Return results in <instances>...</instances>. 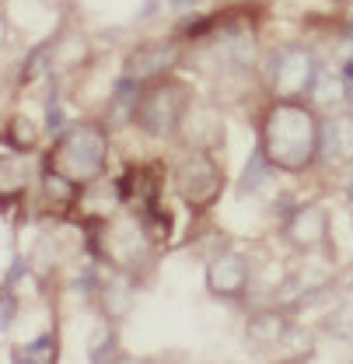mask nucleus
I'll list each match as a JSON object with an SVG mask.
<instances>
[{
	"mask_svg": "<svg viewBox=\"0 0 353 364\" xmlns=\"http://www.w3.org/2000/svg\"><path fill=\"white\" fill-rule=\"evenodd\" d=\"M256 147L273 172H308L322 158V119L315 105L305 102H273L259 119Z\"/></svg>",
	"mask_w": 353,
	"mask_h": 364,
	"instance_id": "f257e3e1",
	"label": "nucleus"
},
{
	"mask_svg": "<svg viewBox=\"0 0 353 364\" xmlns=\"http://www.w3.org/2000/svg\"><path fill=\"white\" fill-rule=\"evenodd\" d=\"M109 161V136L98 123H74L56 136L53 151H49V168H56L60 176L74 182V186H88L105 172Z\"/></svg>",
	"mask_w": 353,
	"mask_h": 364,
	"instance_id": "f03ea898",
	"label": "nucleus"
},
{
	"mask_svg": "<svg viewBox=\"0 0 353 364\" xmlns=\"http://www.w3.org/2000/svg\"><path fill=\"white\" fill-rule=\"evenodd\" d=\"M185 112H189V88L172 81V77H165V81H154V85L140 88L133 123L147 136L165 140V136H175L182 130Z\"/></svg>",
	"mask_w": 353,
	"mask_h": 364,
	"instance_id": "7ed1b4c3",
	"label": "nucleus"
},
{
	"mask_svg": "<svg viewBox=\"0 0 353 364\" xmlns=\"http://www.w3.org/2000/svg\"><path fill=\"white\" fill-rule=\"evenodd\" d=\"M318 70L322 63L308 46H283L266 63V85L276 102H301L305 95H311Z\"/></svg>",
	"mask_w": 353,
	"mask_h": 364,
	"instance_id": "20e7f679",
	"label": "nucleus"
},
{
	"mask_svg": "<svg viewBox=\"0 0 353 364\" xmlns=\"http://www.w3.org/2000/svg\"><path fill=\"white\" fill-rule=\"evenodd\" d=\"M175 189L178 196L189 207H196V210L217 203V196L224 193V168L221 161L214 158V151L189 147L182 154V161L175 165Z\"/></svg>",
	"mask_w": 353,
	"mask_h": 364,
	"instance_id": "39448f33",
	"label": "nucleus"
},
{
	"mask_svg": "<svg viewBox=\"0 0 353 364\" xmlns=\"http://www.w3.org/2000/svg\"><path fill=\"white\" fill-rule=\"evenodd\" d=\"M182 60V43L178 39H154V43H140L126 56L123 63V77L136 81L140 88L143 85H154V81H165Z\"/></svg>",
	"mask_w": 353,
	"mask_h": 364,
	"instance_id": "423d86ee",
	"label": "nucleus"
},
{
	"mask_svg": "<svg viewBox=\"0 0 353 364\" xmlns=\"http://www.w3.org/2000/svg\"><path fill=\"white\" fill-rule=\"evenodd\" d=\"M249 259L234 249H224L207 263V287L217 298H241L249 291Z\"/></svg>",
	"mask_w": 353,
	"mask_h": 364,
	"instance_id": "0eeeda50",
	"label": "nucleus"
},
{
	"mask_svg": "<svg viewBox=\"0 0 353 364\" xmlns=\"http://www.w3.org/2000/svg\"><path fill=\"white\" fill-rule=\"evenodd\" d=\"M283 235L294 249H318L329 238V210L322 203H301L283 218Z\"/></svg>",
	"mask_w": 353,
	"mask_h": 364,
	"instance_id": "6e6552de",
	"label": "nucleus"
},
{
	"mask_svg": "<svg viewBox=\"0 0 353 364\" xmlns=\"http://www.w3.org/2000/svg\"><path fill=\"white\" fill-rule=\"evenodd\" d=\"M322 158L325 161H353V109L322 119Z\"/></svg>",
	"mask_w": 353,
	"mask_h": 364,
	"instance_id": "1a4fd4ad",
	"label": "nucleus"
},
{
	"mask_svg": "<svg viewBox=\"0 0 353 364\" xmlns=\"http://www.w3.org/2000/svg\"><path fill=\"white\" fill-rule=\"evenodd\" d=\"M249 336H252L259 347H266V350H280V347H287V340H294L298 333H294V326L280 316V312H263V316H256L249 322Z\"/></svg>",
	"mask_w": 353,
	"mask_h": 364,
	"instance_id": "9d476101",
	"label": "nucleus"
},
{
	"mask_svg": "<svg viewBox=\"0 0 353 364\" xmlns=\"http://www.w3.org/2000/svg\"><path fill=\"white\" fill-rule=\"evenodd\" d=\"M28 158H14V154H0V207H11L25 196L28 189Z\"/></svg>",
	"mask_w": 353,
	"mask_h": 364,
	"instance_id": "9b49d317",
	"label": "nucleus"
},
{
	"mask_svg": "<svg viewBox=\"0 0 353 364\" xmlns=\"http://www.w3.org/2000/svg\"><path fill=\"white\" fill-rule=\"evenodd\" d=\"M308 98L315 102V109H336L340 102L350 98V81H347V74H343V70H332V67H322L318 77H315V85H311Z\"/></svg>",
	"mask_w": 353,
	"mask_h": 364,
	"instance_id": "f8f14e48",
	"label": "nucleus"
},
{
	"mask_svg": "<svg viewBox=\"0 0 353 364\" xmlns=\"http://www.w3.org/2000/svg\"><path fill=\"white\" fill-rule=\"evenodd\" d=\"M325 333L336 336V340L353 343V291H347V294L340 298V305L325 316Z\"/></svg>",
	"mask_w": 353,
	"mask_h": 364,
	"instance_id": "ddd939ff",
	"label": "nucleus"
},
{
	"mask_svg": "<svg viewBox=\"0 0 353 364\" xmlns=\"http://www.w3.org/2000/svg\"><path fill=\"white\" fill-rule=\"evenodd\" d=\"M43 193H45V200H49V203H60V207H63V203H70V200H74L77 186L67 179V176H60L56 168H49V165H45V172H43Z\"/></svg>",
	"mask_w": 353,
	"mask_h": 364,
	"instance_id": "4468645a",
	"label": "nucleus"
},
{
	"mask_svg": "<svg viewBox=\"0 0 353 364\" xmlns=\"http://www.w3.org/2000/svg\"><path fill=\"white\" fill-rule=\"evenodd\" d=\"M56 350H53V336H39L28 347L14 350V364H53Z\"/></svg>",
	"mask_w": 353,
	"mask_h": 364,
	"instance_id": "2eb2a0df",
	"label": "nucleus"
},
{
	"mask_svg": "<svg viewBox=\"0 0 353 364\" xmlns=\"http://www.w3.org/2000/svg\"><path fill=\"white\" fill-rule=\"evenodd\" d=\"M273 168H269V161H266L263 154H259V147L252 151V158H249V165H245V176H241V193H252V189H259L263 186V179L269 176Z\"/></svg>",
	"mask_w": 353,
	"mask_h": 364,
	"instance_id": "dca6fc26",
	"label": "nucleus"
},
{
	"mask_svg": "<svg viewBox=\"0 0 353 364\" xmlns=\"http://www.w3.org/2000/svg\"><path fill=\"white\" fill-rule=\"evenodd\" d=\"M7 144L14 147V151H28L32 144H36V130H32V123L28 119H11V130H7Z\"/></svg>",
	"mask_w": 353,
	"mask_h": 364,
	"instance_id": "f3484780",
	"label": "nucleus"
},
{
	"mask_svg": "<svg viewBox=\"0 0 353 364\" xmlns=\"http://www.w3.org/2000/svg\"><path fill=\"white\" fill-rule=\"evenodd\" d=\"M45 130L53 136H60L67 130V123H63V109H60V95L53 91L49 95V102H45Z\"/></svg>",
	"mask_w": 353,
	"mask_h": 364,
	"instance_id": "a211bd4d",
	"label": "nucleus"
},
{
	"mask_svg": "<svg viewBox=\"0 0 353 364\" xmlns=\"http://www.w3.org/2000/svg\"><path fill=\"white\" fill-rule=\"evenodd\" d=\"M14 309H18V305H14V298H11V287H4V291H0V333L11 326Z\"/></svg>",
	"mask_w": 353,
	"mask_h": 364,
	"instance_id": "6ab92c4d",
	"label": "nucleus"
},
{
	"mask_svg": "<svg viewBox=\"0 0 353 364\" xmlns=\"http://www.w3.org/2000/svg\"><path fill=\"white\" fill-rule=\"evenodd\" d=\"M112 347H116V336H112V333H105V336H102V343L91 350V364H105V354H109Z\"/></svg>",
	"mask_w": 353,
	"mask_h": 364,
	"instance_id": "aec40b11",
	"label": "nucleus"
},
{
	"mask_svg": "<svg viewBox=\"0 0 353 364\" xmlns=\"http://www.w3.org/2000/svg\"><path fill=\"white\" fill-rule=\"evenodd\" d=\"M25 270H28V267H25V259H14V263H11V270H7V287H11V284H14Z\"/></svg>",
	"mask_w": 353,
	"mask_h": 364,
	"instance_id": "412c9836",
	"label": "nucleus"
},
{
	"mask_svg": "<svg viewBox=\"0 0 353 364\" xmlns=\"http://www.w3.org/2000/svg\"><path fill=\"white\" fill-rule=\"evenodd\" d=\"M175 7H189V4H200V0H172Z\"/></svg>",
	"mask_w": 353,
	"mask_h": 364,
	"instance_id": "4be33fe9",
	"label": "nucleus"
},
{
	"mask_svg": "<svg viewBox=\"0 0 353 364\" xmlns=\"http://www.w3.org/2000/svg\"><path fill=\"white\" fill-rule=\"evenodd\" d=\"M119 364H143V361H136V358H123Z\"/></svg>",
	"mask_w": 353,
	"mask_h": 364,
	"instance_id": "5701e85b",
	"label": "nucleus"
}]
</instances>
